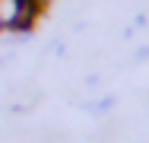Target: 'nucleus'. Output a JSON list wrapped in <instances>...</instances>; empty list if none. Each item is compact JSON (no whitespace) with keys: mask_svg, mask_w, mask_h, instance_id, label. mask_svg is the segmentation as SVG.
Wrapping results in <instances>:
<instances>
[{"mask_svg":"<svg viewBox=\"0 0 149 143\" xmlns=\"http://www.w3.org/2000/svg\"><path fill=\"white\" fill-rule=\"evenodd\" d=\"M35 3H38V6H45V10H48V6H51V3H54V0H35Z\"/></svg>","mask_w":149,"mask_h":143,"instance_id":"nucleus-1","label":"nucleus"},{"mask_svg":"<svg viewBox=\"0 0 149 143\" xmlns=\"http://www.w3.org/2000/svg\"><path fill=\"white\" fill-rule=\"evenodd\" d=\"M3 29H6V26H3V19H0V32H3Z\"/></svg>","mask_w":149,"mask_h":143,"instance_id":"nucleus-2","label":"nucleus"}]
</instances>
